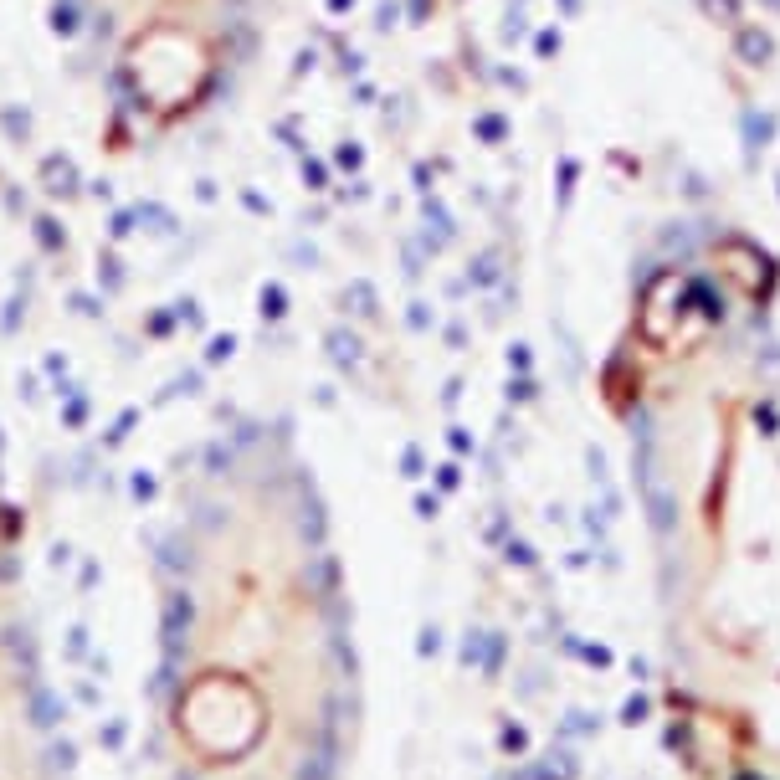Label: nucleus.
<instances>
[{
  "label": "nucleus",
  "mask_w": 780,
  "mask_h": 780,
  "mask_svg": "<svg viewBox=\"0 0 780 780\" xmlns=\"http://www.w3.org/2000/svg\"><path fill=\"white\" fill-rule=\"evenodd\" d=\"M277 0H47L67 62L113 128L175 139L257 72Z\"/></svg>",
  "instance_id": "f257e3e1"
}]
</instances>
